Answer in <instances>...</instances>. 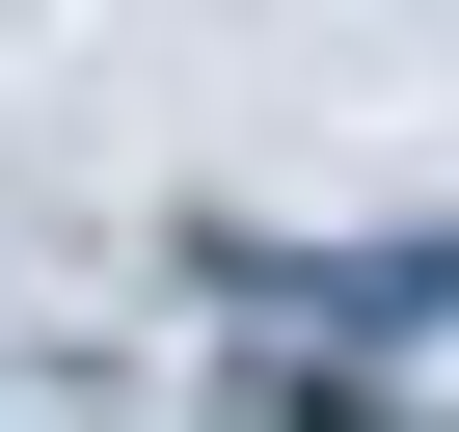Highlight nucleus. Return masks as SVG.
Instances as JSON below:
<instances>
[{
  "label": "nucleus",
  "instance_id": "f257e3e1",
  "mask_svg": "<svg viewBox=\"0 0 459 432\" xmlns=\"http://www.w3.org/2000/svg\"><path fill=\"white\" fill-rule=\"evenodd\" d=\"M189 271H216V298H271V324H325V351H432V324H459V216L325 244V271H298V244H189Z\"/></svg>",
  "mask_w": 459,
  "mask_h": 432
},
{
  "label": "nucleus",
  "instance_id": "f03ea898",
  "mask_svg": "<svg viewBox=\"0 0 459 432\" xmlns=\"http://www.w3.org/2000/svg\"><path fill=\"white\" fill-rule=\"evenodd\" d=\"M244 432H432V405H405V378H351V351H271V378H244Z\"/></svg>",
  "mask_w": 459,
  "mask_h": 432
}]
</instances>
